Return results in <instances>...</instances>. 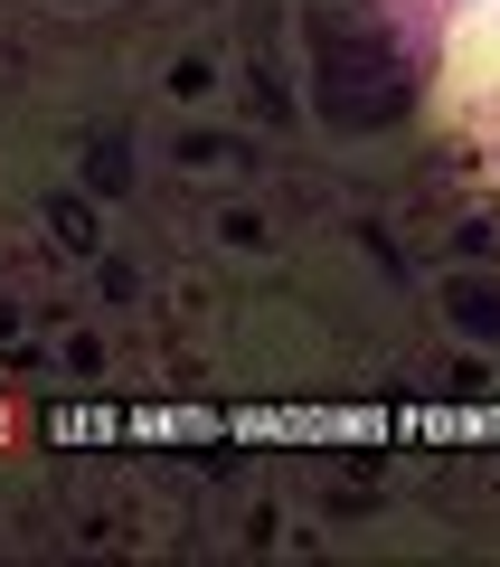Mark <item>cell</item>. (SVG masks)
<instances>
[{
  "instance_id": "2",
  "label": "cell",
  "mask_w": 500,
  "mask_h": 567,
  "mask_svg": "<svg viewBox=\"0 0 500 567\" xmlns=\"http://www.w3.org/2000/svg\"><path fill=\"white\" fill-rule=\"evenodd\" d=\"M444 303H454V322H462V331H481V341H500V284H454Z\"/></svg>"
},
{
  "instance_id": "3",
  "label": "cell",
  "mask_w": 500,
  "mask_h": 567,
  "mask_svg": "<svg viewBox=\"0 0 500 567\" xmlns=\"http://www.w3.org/2000/svg\"><path fill=\"white\" fill-rule=\"evenodd\" d=\"M48 227H58V237L76 246V256L95 246V208H85V199H58V208H48Z\"/></svg>"
},
{
  "instance_id": "1",
  "label": "cell",
  "mask_w": 500,
  "mask_h": 567,
  "mask_svg": "<svg viewBox=\"0 0 500 567\" xmlns=\"http://www.w3.org/2000/svg\"><path fill=\"white\" fill-rule=\"evenodd\" d=\"M312 48H321V104H331V123H387V114H406V76H397V58H387L378 39H360L350 48V29L321 10L312 20Z\"/></svg>"
}]
</instances>
